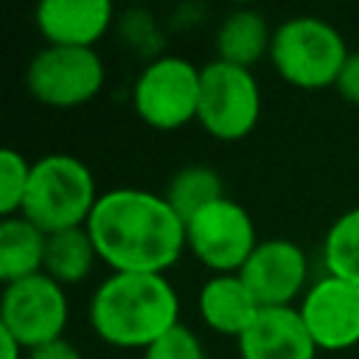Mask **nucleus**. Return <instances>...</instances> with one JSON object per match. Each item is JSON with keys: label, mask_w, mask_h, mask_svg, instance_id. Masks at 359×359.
I'll return each instance as SVG.
<instances>
[{"label": "nucleus", "mask_w": 359, "mask_h": 359, "mask_svg": "<svg viewBox=\"0 0 359 359\" xmlns=\"http://www.w3.org/2000/svg\"><path fill=\"white\" fill-rule=\"evenodd\" d=\"M98 258L112 272L165 275L185 247V222L165 196L115 188L98 196L87 222Z\"/></svg>", "instance_id": "nucleus-1"}, {"label": "nucleus", "mask_w": 359, "mask_h": 359, "mask_svg": "<svg viewBox=\"0 0 359 359\" xmlns=\"http://www.w3.org/2000/svg\"><path fill=\"white\" fill-rule=\"evenodd\" d=\"M180 323V297L165 275L112 272L90 297L93 331L115 348H149Z\"/></svg>", "instance_id": "nucleus-2"}, {"label": "nucleus", "mask_w": 359, "mask_h": 359, "mask_svg": "<svg viewBox=\"0 0 359 359\" xmlns=\"http://www.w3.org/2000/svg\"><path fill=\"white\" fill-rule=\"evenodd\" d=\"M98 196L90 165L73 154L56 151L34 160L20 213L48 236L70 227H87Z\"/></svg>", "instance_id": "nucleus-3"}, {"label": "nucleus", "mask_w": 359, "mask_h": 359, "mask_svg": "<svg viewBox=\"0 0 359 359\" xmlns=\"http://www.w3.org/2000/svg\"><path fill=\"white\" fill-rule=\"evenodd\" d=\"M348 53L337 25L311 14L283 20L269 45V59L278 76L300 90L334 87Z\"/></svg>", "instance_id": "nucleus-4"}, {"label": "nucleus", "mask_w": 359, "mask_h": 359, "mask_svg": "<svg viewBox=\"0 0 359 359\" xmlns=\"http://www.w3.org/2000/svg\"><path fill=\"white\" fill-rule=\"evenodd\" d=\"M261 115V87L250 67H238L222 59L202 65L199 109L202 129L224 143L244 140Z\"/></svg>", "instance_id": "nucleus-5"}, {"label": "nucleus", "mask_w": 359, "mask_h": 359, "mask_svg": "<svg viewBox=\"0 0 359 359\" xmlns=\"http://www.w3.org/2000/svg\"><path fill=\"white\" fill-rule=\"evenodd\" d=\"M202 67L182 56H151L132 87L137 118L154 129H180L196 121Z\"/></svg>", "instance_id": "nucleus-6"}, {"label": "nucleus", "mask_w": 359, "mask_h": 359, "mask_svg": "<svg viewBox=\"0 0 359 359\" xmlns=\"http://www.w3.org/2000/svg\"><path fill=\"white\" fill-rule=\"evenodd\" d=\"M104 76L95 48L45 45L25 67V87L39 104L70 109L93 101L104 87Z\"/></svg>", "instance_id": "nucleus-7"}, {"label": "nucleus", "mask_w": 359, "mask_h": 359, "mask_svg": "<svg viewBox=\"0 0 359 359\" xmlns=\"http://www.w3.org/2000/svg\"><path fill=\"white\" fill-rule=\"evenodd\" d=\"M185 247L213 275L238 272L258 247L252 216L244 205L222 196L185 219Z\"/></svg>", "instance_id": "nucleus-8"}, {"label": "nucleus", "mask_w": 359, "mask_h": 359, "mask_svg": "<svg viewBox=\"0 0 359 359\" xmlns=\"http://www.w3.org/2000/svg\"><path fill=\"white\" fill-rule=\"evenodd\" d=\"M67 294L50 275L39 272L6 283L0 300V328L8 331L25 351L62 339L67 328Z\"/></svg>", "instance_id": "nucleus-9"}, {"label": "nucleus", "mask_w": 359, "mask_h": 359, "mask_svg": "<svg viewBox=\"0 0 359 359\" xmlns=\"http://www.w3.org/2000/svg\"><path fill=\"white\" fill-rule=\"evenodd\" d=\"M297 311L317 351H348L359 345V283L325 272L306 289Z\"/></svg>", "instance_id": "nucleus-10"}, {"label": "nucleus", "mask_w": 359, "mask_h": 359, "mask_svg": "<svg viewBox=\"0 0 359 359\" xmlns=\"http://www.w3.org/2000/svg\"><path fill=\"white\" fill-rule=\"evenodd\" d=\"M261 309L292 306L306 294L309 258L300 244L289 238H264L238 269Z\"/></svg>", "instance_id": "nucleus-11"}, {"label": "nucleus", "mask_w": 359, "mask_h": 359, "mask_svg": "<svg viewBox=\"0 0 359 359\" xmlns=\"http://www.w3.org/2000/svg\"><path fill=\"white\" fill-rule=\"evenodd\" d=\"M241 359H314L317 345L297 306L261 309L252 325L236 339Z\"/></svg>", "instance_id": "nucleus-12"}, {"label": "nucleus", "mask_w": 359, "mask_h": 359, "mask_svg": "<svg viewBox=\"0 0 359 359\" xmlns=\"http://www.w3.org/2000/svg\"><path fill=\"white\" fill-rule=\"evenodd\" d=\"M109 0H42L34 8L36 31L48 45L93 48L112 25Z\"/></svg>", "instance_id": "nucleus-13"}, {"label": "nucleus", "mask_w": 359, "mask_h": 359, "mask_svg": "<svg viewBox=\"0 0 359 359\" xmlns=\"http://www.w3.org/2000/svg\"><path fill=\"white\" fill-rule=\"evenodd\" d=\"M199 314L208 328L224 337H241L261 314V303L238 272L210 275L199 289Z\"/></svg>", "instance_id": "nucleus-14"}, {"label": "nucleus", "mask_w": 359, "mask_h": 359, "mask_svg": "<svg viewBox=\"0 0 359 359\" xmlns=\"http://www.w3.org/2000/svg\"><path fill=\"white\" fill-rule=\"evenodd\" d=\"M272 34L275 28H269L261 11L236 8L216 28V59L238 67H252L261 56L269 53Z\"/></svg>", "instance_id": "nucleus-15"}, {"label": "nucleus", "mask_w": 359, "mask_h": 359, "mask_svg": "<svg viewBox=\"0 0 359 359\" xmlns=\"http://www.w3.org/2000/svg\"><path fill=\"white\" fill-rule=\"evenodd\" d=\"M45 241L48 236L28 222L22 213L6 216L0 222V278L14 283L45 269Z\"/></svg>", "instance_id": "nucleus-16"}, {"label": "nucleus", "mask_w": 359, "mask_h": 359, "mask_svg": "<svg viewBox=\"0 0 359 359\" xmlns=\"http://www.w3.org/2000/svg\"><path fill=\"white\" fill-rule=\"evenodd\" d=\"M98 252L90 238L87 227H70L59 233H48L45 241V275H50L56 283L70 286L90 275Z\"/></svg>", "instance_id": "nucleus-17"}, {"label": "nucleus", "mask_w": 359, "mask_h": 359, "mask_svg": "<svg viewBox=\"0 0 359 359\" xmlns=\"http://www.w3.org/2000/svg\"><path fill=\"white\" fill-rule=\"evenodd\" d=\"M163 196L168 199V205L185 222L196 210H202L210 202L222 199L224 196V185H222V177L210 165H185L168 180V188H165Z\"/></svg>", "instance_id": "nucleus-18"}, {"label": "nucleus", "mask_w": 359, "mask_h": 359, "mask_svg": "<svg viewBox=\"0 0 359 359\" xmlns=\"http://www.w3.org/2000/svg\"><path fill=\"white\" fill-rule=\"evenodd\" d=\"M323 261L328 275L359 283V208L337 216L323 241Z\"/></svg>", "instance_id": "nucleus-19"}, {"label": "nucleus", "mask_w": 359, "mask_h": 359, "mask_svg": "<svg viewBox=\"0 0 359 359\" xmlns=\"http://www.w3.org/2000/svg\"><path fill=\"white\" fill-rule=\"evenodd\" d=\"M31 165L20 151L3 149L0 151V213L17 216L22 210V199L31 182Z\"/></svg>", "instance_id": "nucleus-20"}, {"label": "nucleus", "mask_w": 359, "mask_h": 359, "mask_svg": "<svg viewBox=\"0 0 359 359\" xmlns=\"http://www.w3.org/2000/svg\"><path fill=\"white\" fill-rule=\"evenodd\" d=\"M143 359H208V356L199 337L185 323H177L143 351Z\"/></svg>", "instance_id": "nucleus-21"}, {"label": "nucleus", "mask_w": 359, "mask_h": 359, "mask_svg": "<svg viewBox=\"0 0 359 359\" xmlns=\"http://www.w3.org/2000/svg\"><path fill=\"white\" fill-rule=\"evenodd\" d=\"M121 34H123V39L135 48H143L146 53H151L154 50V45L160 48V31H157V22L151 20V14L149 11H143V8H135V11H126L123 14V20H121Z\"/></svg>", "instance_id": "nucleus-22"}, {"label": "nucleus", "mask_w": 359, "mask_h": 359, "mask_svg": "<svg viewBox=\"0 0 359 359\" xmlns=\"http://www.w3.org/2000/svg\"><path fill=\"white\" fill-rule=\"evenodd\" d=\"M337 93L348 101V104H356L359 107V50H351L342 70H339V79H337Z\"/></svg>", "instance_id": "nucleus-23"}, {"label": "nucleus", "mask_w": 359, "mask_h": 359, "mask_svg": "<svg viewBox=\"0 0 359 359\" xmlns=\"http://www.w3.org/2000/svg\"><path fill=\"white\" fill-rule=\"evenodd\" d=\"M25 359H81V353L67 337H62V339L39 345L34 351H25Z\"/></svg>", "instance_id": "nucleus-24"}, {"label": "nucleus", "mask_w": 359, "mask_h": 359, "mask_svg": "<svg viewBox=\"0 0 359 359\" xmlns=\"http://www.w3.org/2000/svg\"><path fill=\"white\" fill-rule=\"evenodd\" d=\"M0 345H3V359H22V353H25V348L3 328H0Z\"/></svg>", "instance_id": "nucleus-25"}]
</instances>
